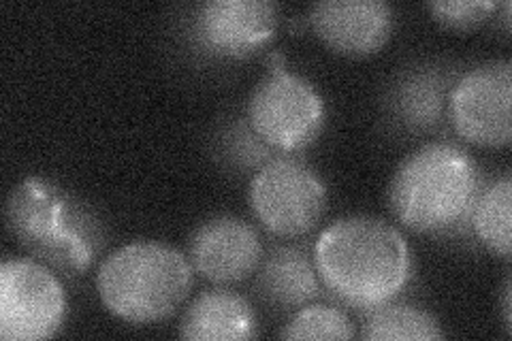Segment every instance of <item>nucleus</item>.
Listing matches in <instances>:
<instances>
[{
	"mask_svg": "<svg viewBox=\"0 0 512 341\" xmlns=\"http://www.w3.org/2000/svg\"><path fill=\"white\" fill-rule=\"evenodd\" d=\"M480 190L483 177L466 150L429 141L399 162L389 184V207L414 233L446 235L470 224Z\"/></svg>",
	"mask_w": 512,
	"mask_h": 341,
	"instance_id": "7ed1b4c3",
	"label": "nucleus"
},
{
	"mask_svg": "<svg viewBox=\"0 0 512 341\" xmlns=\"http://www.w3.org/2000/svg\"><path fill=\"white\" fill-rule=\"evenodd\" d=\"M259 333L252 305L231 290H207L192 301L180 320L188 341H246Z\"/></svg>",
	"mask_w": 512,
	"mask_h": 341,
	"instance_id": "ddd939ff",
	"label": "nucleus"
},
{
	"mask_svg": "<svg viewBox=\"0 0 512 341\" xmlns=\"http://www.w3.org/2000/svg\"><path fill=\"white\" fill-rule=\"evenodd\" d=\"M502 312H504V324H506V331H508V333H512V286H510V278H506V282H504Z\"/></svg>",
	"mask_w": 512,
	"mask_h": 341,
	"instance_id": "aec40b11",
	"label": "nucleus"
},
{
	"mask_svg": "<svg viewBox=\"0 0 512 341\" xmlns=\"http://www.w3.org/2000/svg\"><path fill=\"white\" fill-rule=\"evenodd\" d=\"M67 316L56 273L35 258H5L0 265V337L41 341L54 337Z\"/></svg>",
	"mask_w": 512,
	"mask_h": 341,
	"instance_id": "0eeeda50",
	"label": "nucleus"
},
{
	"mask_svg": "<svg viewBox=\"0 0 512 341\" xmlns=\"http://www.w3.org/2000/svg\"><path fill=\"white\" fill-rule=\"evenodd\" d=\"M500 5L493 0H436L429 3V13L444 28L451 30H474L483 26Z\"/></svg>",
	"mask_w": 512,
	"mask_h": 341,
	"instance_id": "6ab92c4d",
	"label": "nucleus"
},
{
	"mask_svg": "<svg viewBox=\"0 0 512 341\" xmlns=\"http://www.w3.org/2000/svg\"><path fill=\"white\" fill-rule=\"evenodd\" d=\"M280 5L271 0H210L190 13L188 37L214 58H246L276 37Z\"/></svg>",
	"mask_w": 512,
	"mask_h": 341,
	"instance_id": "1a4fd4ad",
	"label": "nucleus"
},
{
	"mask_svg": "<svg viewBox=\"0 0 512 341\" xmlns=\"http://www.w3.org/2000/svg\"><path fill=\"white\" fill-rule=\"evenodd\" d=\"M188 261L201 278L233 286L248 280L263 261V241L254 226L237 216H214L199 224L188 246Z\"/></svg>",
	"mask_w": 512,
	"mask_h": 341,
	"instance_id": "9d476101",
	"label": "nucleus"
},
{
	"mask_svg": "<svg viewBox=\"0 0 512 341\" xmlns=\"http://www.w3.org/2000/svg\"><path fill=\"white\" fill-rule=\"evenodd\" d=\"M308 20L329 50L350 58L378 54L395 28V13L384 0H323Z\"/></svg>",
	"mask_w": 512,
	"mask_h": 341,
	"instance_id": "9b49d317",
	"label": "nucleus"
},
{
	"mask_svg": "<svg viewBox=\"0 0 512 341\" xmlns=\"http://www.w3.org/2000/svg\"><path fill=\"white\" fill-rule=\"evenodd\" d=\"M455 81L440 67H416L399 75L389 90L391 118L410 133H431L448 120V94Z\"/></svg>",
	"mask_w": 512,
	"mask_h": 341,
	"instance_id": "f8f14e48",
	"label": "nucleus"
},
{
	"mask_svg": "<svg viewBox=\"0 0 512 341\" xmlns=\"http://www.w3.org/2000/svg\"><path fill=\"white\" fill-rule=\"evenodd\" d=\"M9 235L35 261L64 275L88 271L107 243L99 214L47 177H26L5 201Z\"/></svg>",
	"mask_w": 512,
	"mask_h": 341,
	"instance_id": "f03ea898",
	"label": "nucleus"
},
{
	"mask_svg": "<svg viewBox=\"0 0 512 341\" xmlns=\"http://www.w3.org/2000/svg\"><path fill=\"white\" fill-rule=\"evenodd\" d=\"M248 203L271 235L301 237L325 216L327 186L308 162L274 156L252 175Z\"/></svg>",
	"mask_w": 512,
	"mask_h": 341,
	"instance_id": "423d86ee",
	"label": "nucleus"
},
{
	"mask_svg": "<svg viewBox=\"0 0 512 341\" xmlns=\"http://www.w3.org/2000/svg\"><path fill=\"white\" fill-rule=\"evenodd\" d=\"M361 337L365 341H436L444 337V331L421 307L384 303L370 310Z\"/></svg>",
	"mask_w": 512,
	"mask_h": 341,
	"instance_id": "dca6fc26",
	"label": "nucleus"
},
{
	"mask_svg": "<svg viewBox=\"0 0 512 341\" xmlns=\"http://www.w3.org/2000/svg\"><path fill=\"white\" fill-rule=\"evenodd\" d=\"M470 226L478 241L502 258H510L512 250V180L502 175L489 186H483L474 203Z\"/></svg>",
	"mask_w": 512,
	"mask_h": 341,
	"instance_id": "2eb2a0df",
	"label": "nucleus"
},
{
	"mask_svg": "<svg viewBox=\"0 0 512 341\" xmlns=\"http://www.w3.org/2000/svg\"><path fill=\"white\" fill-rule=\"evenodd\" d=\"M267 75L254 86L248 122L274 152H301L325 128V101L312 81L284 67L282 54H271Z\"/></svg>",
	"mask_w": 512,
	"mask_h": 341,
	"instance_id": "39448f33",
	"label": "nucleus"
},
{
	"mask_svg": "<svg viewBox=\"0 0 512 341\" xmlns=\"http://www.w3.org/2000/svg\"><path fill=\"white\" fill-rule=\"evenodd\" d=\"M256 288L265 303L282 312L301 310L320 295L314 256L299 246H278L256 269Z\"/></svg>",
	"mask_w": 512,
	"mask_h": 341,
	"instance_id": "4468645a",
	"label": "nucleus"
},
{
	"mask_svg": "<svg viewBox=\"0 0 512 341\" xmlns=\"http://www.w3.org/2000/svg\"><path fill=\"white\" fill-rule=\"evenodd\" d=\"M214 154L224 167L239 173H256L274 158V150L254 133L248 120H231L222 124V131L214 141Z\"/></svg>",
	"mask_w": 512,
	"mask_h": 341,
	"instance_id": "f3484780",
	"label": "nucleus"
},
{
	"mask_svg": "<svg viewBox=\"0 0 512 341\" xmlns=\"http://www.w3.org/2000/svg\"><path fill=\"white\" fill-rule=\"evenodd\" d=\"M318 278L335 299L370 312L402 295L412 252L393 224L374 216L331 222L314 246Z\"/></svg>",
	"mask_w": 512,
	"mask_h": 341,
	"instance_id": "f257e3e1",
	"label": "nucleus"
},
{
	"mask_svg": "<svg viewBox=\"0 0 512 341\" xmlns=\"http://www.w3.org/2000/svg\"><path fill=\"white\" fill-rule=\"evenodd\" d=\"M355 324L348 314L333 305H303L297 314L284 324L280 331L282 339H352L355 337Z\"/></svg>",
	"mask_w": 512,
	"mask_h": 341,
	"instance_id": "a211bd4d",
	"label": "nucleus"
},
{
	"mask_svg": "<svg viewBox=\"0 0 512 341\" xmlns=\"http://www.w3.org/2000/svg\"><path fill=\"white\" fill-rule=\"evenodd\" d=\"M448 122L480 148L512 141V62L489 60L463 73L448 94Z\"/></svg>",
	"mask_w": 512,
	"mask_h": 341,
	"instance_id": "6e6552de",
	"label": "nucleus"
},
{
	"mask_svg": "<svg viewBox=\"0 0 512 341\" xmlns=\"http://www.w3.org/2000/svg\"><path fill=\"white\" fill-rule=\"evenodd\" d=\"M195 269L167 243L135 241L111 252L96 273V290L107 310L131 324L171 318L188 299Z\"/></svg>",
	"mask_w": 512,
	"mask_h": 341,
	"instance_id": "20e7f679",
	"label": "nucleus"
}]
</instances>
